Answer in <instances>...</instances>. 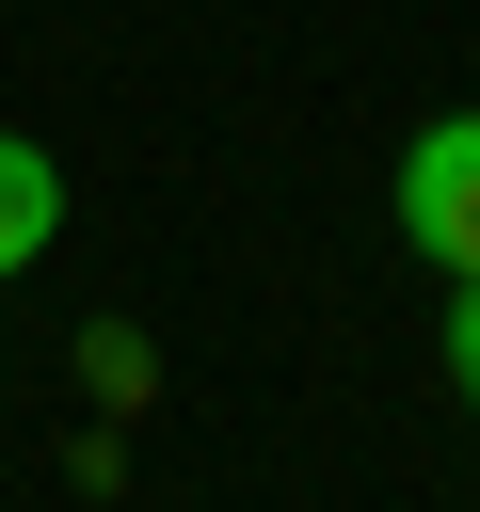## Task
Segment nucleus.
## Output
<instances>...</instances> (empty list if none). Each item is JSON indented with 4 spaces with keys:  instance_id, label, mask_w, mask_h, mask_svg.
Here are the masks:
<instances>
[{
    "instance_id": "obj_1",
    "label": "nucleus",
    "mask_w": 480,
    "mask_h": 512,
    "mask_svg": "<svg viewBox=\"0 0 480 512\" xmlns=\"http://www.w3.org/2000/svg\"><path fill=\"white\" fill-rule=\"evenodd\" d=\"M400 240L464 288L480 272V112H432L416 144H400Z\"/></svg>"
},
{
    "instance_id": "obj_2",
    "label": "nucleus",
    "mask_w": 480,
    "mask_h": 512,
    "mask_svg": "<svg viewBox=\"0 0 480 512\" xmlns=\"http://www.w3.org/2000/svg\"><path fill=\"white\" fill-rule=\"evenodd\" d=\"M48 240H64V176H48V144L0 128V272H32Z\"/></svg>"
},
{
    "instance_id": "obj_3",
    "label": "nucleus",
    "mask_w": 480,
    "mask_h": 512,
    "mask_svg": "<svg viewBox=\"0 0 480 512\" xmlns=\"http://www.w3.org/2000/svg\"><path fill=\"white\" fill-rule=\"evenodd\" d=\"M448 368H464V400H480V272L448 288Z\"/></svg>"
}]
</instances>
